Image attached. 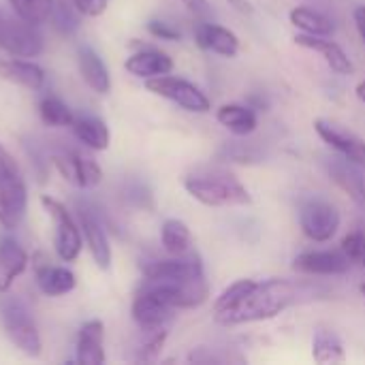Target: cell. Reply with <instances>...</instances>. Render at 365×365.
Here are the masks:
<instances>
[{
  "mask_svg": "<svg viewBox=\"0 0 365 365\" xmlns=\"http://www.w3.org/2000/svg\"><path fill=\"white\" fill-rule=\"evenodd\" d=\"M133 321L143 329V331H154L167 325V321L173 317L175 308L150 284H141V289L135 295L133 302Z\"/></svg>",
  "mask_w": 365,
  "mask_h": 365,
  "instance_id": "30bf717a",
  "label": "cell"
},
{
  "mask_svg": "<svg viewBox=\"0 0 365 365\" xmlns=\"http://www.w3.org/2000/svg\"><path fill=\"white\" fill-rule=\"evenodd\" d=\"M38 113H41V120L43 124L51 126V128H62V126H71L75 115L73 111L68 109V105L58 98V96H45L41 98L38 103Z\"/></svg>",
  "mask_w": 365,
  "mask_h": 365,
  "instance_id": "f1b7e54d",
  "label": "cell"
},
{
  "mask_svg": "<svg viewBox=\"0 0 365 365\" xmlns=\"http://www.w3.org/2000/svg\"><path fill=\"white\" fill-rule=\"evenodd\" d=\"M34 274H36V287L41 289V293H45L49 297H62V295L71 293L77 284L75 274L66 267L41 263L34 267Z\"/></svg>",
  "mask_w": 365,
  "mask_h": 365,
  "instance_id": "cb8c5ba5",
  "label": "cell"
},
{
  "mask_svg": "<svg viewBox=\"0 0 365 365\" xmlns=\"http://www.w3.org/2000/svg\"><path fill=\"white\" fill-rule=\"evenodd\" d=\"M180 2L199 19H207L212 15V4L207 0H180Z\"/></svg>",
  "mask_w": 365,
  "mask_h": 365,
  "instance_id": "8d00e7d4",
  "label": "cell"
},
{
  "mask_svg": "<svg viewBox=\"0 0 365 365\" xmlns=\"http://www.w3.org/2000/svg\"><path fill=\"white\" fill-rule=\"evenodd\" d=\"M195 43L201 49L212 51L222 58H235L240 53V36L233 30H229L220 24H212L207 19H201L197 24Z\"/></svg>",
  "mask_w": 365,
  "mask_h": 365,
  "instance_id": "2e32d148",
  "label": "cell"
},
{
  "mask_svg": "<svg viewBox=\"0 0 365 365\" xmlns=\"http://www.w3.org/2000/svg\"><path fill=\"white\" fill-rule=\"evenodd\" d=\"M0 321L6 338L28 357H38L43 349L41 334L28 310V306L13 295L2 293L0 297Z\"/></svg>",
  "mask_w": 365,
  "mask_h": 365,
  "instance_id": "277c9868",
  "label": "cell"
},
{
  "mask_svg": "<svg viewBox=\"0 0 365 365\" xmlns=\"http://www.w3.org/2000/svg\"><path fill=\"white\" fill-rule=\"evenodd\" d=\"M53 165L60 171V175L77 188H94L103 180V169L98 167V163L92 156L77 150L53 156Z\"/></svg>",
  "mask_w": 365,
  "mask_h": 365,
  "instance_id": "7c38bea8",
  "label": "cell"
},
{
  "mask_svg": "<svg viewBox=\"0 0 365 365\" xmlns=\"http://www.w3.org/2000/svg\"><path fill=\"white\" fill-rule=\"evenodd\" d=\"M75 137L90 150H96V152H103L109 148V141H111V135H109V128L107 124L101 120V118H92V115H81V118H75L73 124H71Z\"/></svg>",
  "mask_w": 365,
  "mask_h": 365,
  "instance_id": "d4e9b609",
  "label": "cell"
},
{
  "mask_svg": "<svg viewBox=\"0 0 365 365\" xmlns=\"http://www.w3.org/2000/svg\"><path fill=\"white\" fill-rule=\"evenodd\" d=\"M314 130L317 135L334 150L338 152V156L359 165L361 169H365V139H361L359 135L342 128L340 124L336 122H329V120H323V118H317L314 120Z\"/></svg>",
  "mask_w": 365,
  "mask_h": 365,
  "instance_id": "8fae6325",
  "label": "cell"
},
{
  "mask_svg": "<svg viewBox=\"0 0 365 365\" xmlns=\"http://www.w3.org/2000/svg\"><path fill=\"white\" fill-rule=\"evenodd\" d=\"M77 15H81V13H79L75 6H73V9H66V4H56V2H53V11H51V17H49V19H53V24H56L58 30H62V32H73V30H77V26H79Z\"/></svg>",
  "mask_w": 365,
  "mask_h": 365,
  "instance_id": "836d02e7",
  "label": "cell"
},
{
  "mask_svg": "<svg viewBox=\"0 0 365 365\" xmlns=\"http://www.w3.org/2000/svg\"><path fill=\"white\" fill-rule=\"evenodd\" d=\"M289 21L304 34H314V36H331L334 34V21L312 9V6H295L289 13Z\"/></svg>",
  "mask_w": 365,
  "mask_h": 365,
  "instance_id": "484cf974",
  "label": "cell"
},
{
  "mask_svg": "<svg viewBox=\"0 0 365 365\" xmlns=\"http://www.w3.org/2000/svg\"><path fill=\"white\" fill-rule=\"evenodd\" d=\"M17 17L32 26H41L51 17L53 0H6Z\"/></svg>",
  "mask_w": 365,
  "mask_h": 365,
  "instance_id": "f546056e",
  "label": "cell"
},
{
  "mask_svg": "<svg viewBox=\"0 0 365 365\" xmlns=\"http://www.w3.org/2000/svg\"><path fill=\"white\" fill-rule=\"evenodd\" d=\"M79 227H81V235L86 240V246H88L94 263L101 269H109L111 267L109 235H107L101 218L96 216V212L90 205H79Z\"/></svg>",
  "mask_w": 365,
  "mask_h": 365,
  "instance_id": "5bb4252c",
  "label": "cell"
},
{
  "mask_svg": "<svg viewBox=\"0 0 365 365\" xmlns=\"http://www.w3.org/2000/svg\"><path fill=\"white\" fill-rule=\"evenodd\" d=\"M257 284V280L252 278H242V280H235L233 284H229L216 299H214V319L222 317L225 312H229L231 308H235L242 297Z\"/></svg>",
  "mask_w": 365,
  "mask_h": 365,
  "instance_id": "4dcf8cb0",
  "label": "cell"
},
{
  "mask_svg": "<svg viewBox=\"0 0 365 365\" xmlns=\"http://www.w3.org/2000/svg\"><path fill=\"white\" fill-rule=\"evenodd\" d=\"M124 68L139 79H154L160 75H169L173 71V58L160 49H139L130 53L124 62Z\"/></svg>",
  "mask_w": 365,
  "mask_h": 365,
  "instance_id": "e0dca14e",
  "label": "cell"
},
{
  "mask_svg": "<svg viewBox=\"0 0 365 365\" xmlns=\"http://www.w3.org/2000/svg\"><path fill=\"white\" fill-rule=\"evenodd\" d=\"M312 357L317 364H344L346 351L342 340L334 331L319 329L312 338Z\"/></svg>",
  "mask_w": 365,
  "mask_h": 365,
  "instance_id": "83f0119b",
  "label": "cell"
},
{
  "mask_svg": "<svg viewBox=\"0 0 365 365\" xmlns=\"http://www.w3.org/2000/svg\"><path fill=\"white\" fill-rule=\"evenodd\" d=\"M77 66L81 73V79L86 81V86L96 92V94H109L111 90V75L107 64L103 62V58L90 49V47H79L77 51Z\"/></svg>",
  "mask_w": 365,
  "mask_h": 365,
  "instance_id": "7402d4cb",
  "label": "cell"
},
{
  "mask_svg": "<svg viewBox=\"0 0 365 365\" xmlns=\"http://www.w3.org/2000/svg\"><path fill=\"white\" fill-rule=\"evenodd\" d=\"M295 43L308 51L319 53L336 75H353L355 73V64H353L351 56L336 41H331V36H314V34L299 32L295 36Z\"/></svg>",
  "mask_w": 365,
  "mask_h": 365,
  "instance_id": "9a60e30c",
  "label": "cell"
},
{
  "mask_svg": "<svg viewBox=\"0 0 365 365\" xmlns=\"http://www.w3.org/2000/svg\"><path fill=\"white\" fill-rule=\"evenodd\" d=\"M28 207V188L19 167L0 145V225L13 231L21 225Z\"/></svg>",
  "mask_w": 365,
  "mask_h": 365,
  "instance_id": "3957f363",
  "label": "cell"
},
{
  "mask_svg": "<svg viewBox=\"0 0 365 365\" xmlns=\"http://www.w3.org/2000/svg\"><path fill=\"white\" fill-rule=\"evenodd\" d=\"M0 77L17 83L26 90H41L45 86V71L32 62V60H24V58H0Z\"/></svg>",
  "mask_w": 365,
  "mask_h": 365,
  "instance_id": "ffe728a7",
  "label": "cell"
},
{
  "mask_svg": "<svg viewBox=\"0 0 365 365\" xmlns=\"http://www.w3.org/2000/svg\"><path fill=\"white\" fill-rule=\"evenodd\" d=\"M351 267L342 250H308L293 259V269L306 276H342Z\"/></svg>",
  "mask_w": 365,
  "mask_h": 365,
  "instance_id": "4fadbf2b",
  "label": "cell"
},
{
  "mask_svg": "<svg viewBox=\"0 0 365 365\" xmlns=\"http://www.w3.org/2000/svg\"><path fill=\"white\" fill-rule=\"evenodd\" d=\"M295 297H297L295 287L289 280L269 278V280L257 282L235 308H231L229 312H225L222 317L214 321L225 327L272 321L278 314H282L295 302Z\"/></svg>",
  "mask_w": 365,
  "mask_h": 365,
  "instance_id": "6da1fadb",
  "label": "cell"
},
{
  "mask_svg": "<svg viewBox=\"0 0 365 365\" xmlns=\"http://www.w3.org/2000/svg\"><path fill=\"white\" fill-rule=\"evenodd\" d=\"M359 291H361V295H364V297H365V282H364V284H361V287H359Z\"/></svg>",
  "mask_w": 365,
  "mask_h": 365,
  "instance_id": "60d3db41",
  "label": "cell"
},
{
  "mask_svg": "<svg viewBox=\"0 0 365 365\" xmlns=\"http://www.w3.org/2000/svg\"><path fill=\"white\" fill-rule=\"evenodd\" d=\"M340 225H342V216L338 207L323 197H310L299 207L302 233L317 244H325L334 240Z\"/></svg>",
  "mask_w": 365,
  "mask_h": 365,
  "instance_id": "52a82bcc",
  "label": "cell"
},
{
  "mask_svg": "<svg viewBox=\"0 0 365 365\" xmlns=\"http://www.w3.org/2000/svg\"><path fill=\"white\" fill-rule=\"evenodd\" d=\"M145 90L160 98L175 103L178 107H182L190 113H210L212 111V101L207 98V94L199 86H195L182 77L160 75L154 79H145Z\"/></svg>",
  "mask_w": 365,
  "mask_h": 365,
  "instance_id": "8992f818",
  "label": "cell"
},
{
  "mask_svg": "<svg viewBox=\"0 0 365 365\" xmlns=\"http://www.w3.org/2000/svg\"><path fill=\"white\" fill-rule=\"evenodd\" d=\"M216 120L222 128H227L235 137L252 135L259 126V118H257L255 109L240 105V103H227V105L218 107Z\"/></svg>",
  "mask_w": 365,
  "mask_h": 365,
  "instance_id": "603a6c76",
  "label": "cell"
},
{
  "mask_svg": "<svg viewBox=\"0 0 365 365\" xmlns=\"http://www.w3.org/2000/svg\"><path fill=\"white\" fill-rule=\"evenodd\" d=\"M26 267H28L26 250L13 237H2L0 240V295L11 291L13 282L26 272Z\"/></svg>",
  "mask_w": 365,
  "mask_h": 365,
  "instance_id": "44dd1931",
  "label": "cell"
},
{
  "mask_svg": "<svg viewBox=\"0 0 365 365\" xmlns=\"http://www.w3.org/2000/svg\"><path fill=\"white\" fill-rule=\"evenodd\" d=\"M327 171L331 180L338 184V188H342L357 205L365 207V169L340 156L327 165Z\"/></svg>",
  "mask_w": 365,
  "mask_h": 365,
  "instance_id": "d6986e66",
  "label": "cell"
},
{
  "mask_svg": "<svg viewBox=\"0 0 365 365\" xmlns=\"http://www.w3.org/2000/svg\"><path fill=\"white\" fill-rule=\"evenodd\" d=\"M71 2L86 17H98V15H103L105 9H107V4H109V0H71Z\"/></svg>",
  "mask_w": 365,
  "mask_h": 365,
  "instance_id": "d590c367",
  "label": "cell"
},
{
  "mask_svg": "<svg viewBox=\"0 0 365 365\" xmlns=\"http://www.w3.org/2000/svg\"><path fill=\"white\" fill-rule=\"evenodd\" d=\"M148 340L141 344L139 353H137V361H143V364H150V361H156L158 355L163 353L165 344H167V338H169V331L165 327L160 329H154V331H148Z\"/></svg>",
  "mask_w": 365,
  "mask_h": 365,
  "instance_id": "1f68e13d",
  "label": "cell"
},
{
  "mask_svg": "<svg viewBox=\"0 0 365 365\" xmlns=\"http://www.w3.org/2000/svg\"><path fill=\"white\" fill-rule=\"evenodd\" d=\"M148 32L154 38H160V41H180L182 38V32L173 24H167V21H160V19L148 21Z\"/></svg>",
  "mask_w": 365,
  "mask_h": 365,
  "instance_id": "e575fe53",
  "label": "cell"
},
{
  "mask_svg": "<svg viewBox=\"0 0 365 365\" xmlns=\"http://www.w3.org/2000/svg\"><path fill=\"white\" fill-rule=\"evenodd\" d=\"M340 250L349 257L351 265H357L365 269V233L361 231H353L342 240Z\"/></svg>",
  "mask_w": 365,
  "mask_h": 365,
  "instance_id": "d6a6232c",
  "label": "cell"
},
{
  "mask_svg": "<svg viewBox=\"0 0 365 365\" xmlns=\"http://www.w3.org/2000/svg\"><path fill=\"white\" fill-rule=\"evenodd\" d=\"M143 280H160V282H188L203 278V263L199 255H171V259H156L141 267Z\"/></svg>",
  "mask_w": 365,
  "mask_h": 365,
  "instance_id": "9c48e42d",
  "label": "cell"
},
{
  "mask_svg": "<svg viewBox=\"0 0 365 365\" xmlns=\"http://www.w3.org/2000/svg\"><path fill=\"white\" fill-rule=\"evenodd\" d=\"M355 94H357V98H359V101H361V103L365 105V79L357 83V88H355Z\"/></svg>",
  "mask_w": 365,
  "mask_h": 365,
  "instance_id": "ab89813d",
  "label": "cell"
},
{
  "mask_svg": "<svg viewBox=\"0 0 365 365\" xmlns=\"http://www.w3.org/2000/svg\"><path fill=\"white\" fill-rule=\"evenodd\" d=\"M0 49L15 58H36L43 53V36L38 26L9 15L0 9Z\"/></svg>",
  "mask_w": 365,
  "mask_h": 365,
  "instance_id": "ba28073f",
  "label": "cell"
},
{
  "mask_svg": "<svg viewBox=\"0 0 365 365\" xmlns=\"http://www.w3.org/2000/svg\"><path fill=\"white\" fill-rule=\"evenodd\" d=\"M160 244L169 255H186L192 250V233L186 222L169 218L160 227Z\"/></svg>",
  "mask_w": 365,
  "mask_h": 365,
  "instance_id": "4316f807",
  "label": "cell"
},
{
  "mask_svg": "<svg viewBox=\"0 0 365 365\" xmlns=\"http://www.w3.org/2000/svg\"><path fill=\"white\" fill-rule=\"evenodd\" d=\"M184 188L205 207H242L252 203L250 190L225 171L190 173L184 178Z\"/></svg>",
  "mask_w": 365,
  "mask_h": 365,
  "instance_id": "7a4b0ae2",
  "label": "cell"
},
{
  "mask_svg": "<svg viewBox=\"0 0 365 365\" xmlns=\"http://www.w3.org/2000/svg\"><path fill=\"white\" fill-rule=\"evenodd\" d=\"M353 19H355L357 32H359V36H361V41H364V45H365V4H361V6H357V9H355Z\"/></svg>",
  "mask_w": 365,
  "mask_h": 365,
  "instance_id": "74e56055",
  "label": "cell"
},
{
  "mask_svg": "<svg viewBox=\"0 0 365 365\" xmlns=\"http://www.w3.org/2000/svg\"><path fill=\"white\" fill-rule=\"evenodd\" d=\"M77 361L81 365L105 364V325L98 319H92L81 325L77 334Z\"/></svg>",
  "mask_w": 365,
  "mask_h": 365,
  "instance_id": "ac0fdd59",
  "label": "cell"
},
{
  "mask_svg": "<svg viewBox=\"0 0 365 365\" xmlns=\"http://www.w3.org/2000/svg\"><path fill=\"white\" fill-rule=\"evenodd\" d=\"M227 2H229V6H233L242 15H252L255 13V4L250 0H227Z\"/></svg>",
  "mask_w": 365,
  "mask_h": 365,
  "instance_id": "f35d334b",
  "label": "cell"
},
{
  "mask_svg": "<svg viewBox=\"0 0 365 365\" xmlns=\"http://www.w3.org/2000/svg\"><path fill=\"white\" fill-rule=\"evenodd\" d=\"M41 205L47 212V216L51 218L53 225V248L56 255L64 261V263H73L81 248H83V235H81V227L73 220V216L68 214L66 205L60 203L58 199L43 195L41 197Z\"/></svg>",
  "mask_w": 365,
  "mask_h": 365,
  "instance_id": "5b68a950",
  "label": "cell"
}]
</instances>
